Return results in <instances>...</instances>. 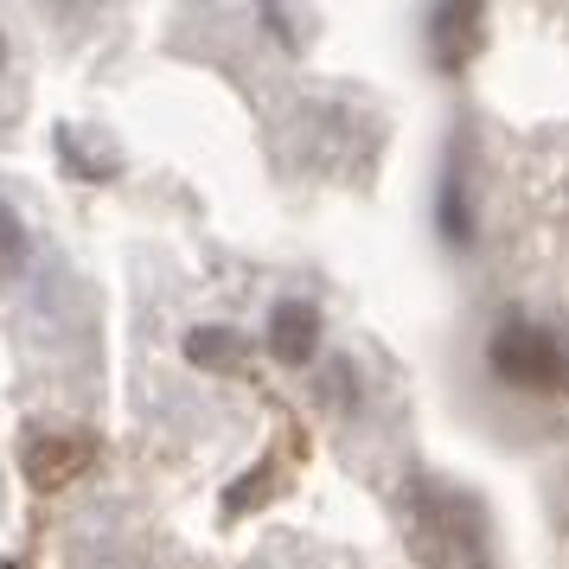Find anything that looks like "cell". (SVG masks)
Wrapping results in <instances>:
<instances>
[{
	"label": "cell",
	"instance_id": "1",
	"mask_svg": "<svg viewBox=\"0 0 569 569\" xmlns=\"http://www.w3.org/2000/svg\"><path fill=\"white\" fill-rule=\"evenodd\" d=\"M487 371L518 397H569V333L525 308H506L487 327Z\"/></svg>",
	"mask_w": 569,
	"mask_h": 569
},
{
	"label": "cell",
	"instance_id": "6",
	"mask_svg": "<svg viewBox=\"0 0 569 569\" xmlns=\"http://www.w3.org/2000/svg\"><path fill=\"white\" fill-rule=\"evenodd\" d=\"M436 224L441 237L461 250V243H473V211H467V180H461V167H448V180H441L436 192Z\"/></svg>",
	"mask_w": 569,
	"mask_h": 569
},
{
	"label": "cell",
	"instance_id": "7",
	"mask_svg": "<svg viewBox=\"0 0 569 569\" xmlns=\"http://www.w3.org/2000/svg\"><path fill=\"white\" fill-rule=\"evenodd\" d=\"M0 71H7V32H0Z\"/></svg>",
	"mask_w": 569,
	"mask_h": 569
},
{
	"label": "cell",
	"instance_id": "3",
	"mask_svg": "<svg viewBox=\"0 0 569 569\" xmlns=\"http://www.w3.org/2000/svg\"><path fill=\"white\" fill-rule=\"evenodd\" d=\"M422 27H429V52H436L441 71H461L487 39V13L480 7H429Z\"/></svg>",
	"mask_w": 569,
	"mask_h": 569
},
{
	"label": "cell",
	"instance_id": "5",
	"mask_svg": "<svg viewBox=\"0 0 569 569\" xmlns=\"http://www.w3.org/2000/svg\"><path fill=\"white\" fill-rule=\"evenodd\" d=\"M83 455H90V448H71V441H58L52 429H39V436L27 441V473L39 480V487H64V480L83 467Z\"/></svg>",
	"mask_w": 569,
	"mask_h": 569
},
{
	"label": "cell",
	"instance_id": "2",
	"mask_svg": "<svg viewBox=\"0 0 569 569\" xmlns=\"http://www.w3.org/2000/svg\"><path fill=\"white\" fill-rule=\"evenodd\" d=\"M262 346L276 365H313L320 346H327V313L308 295H276L269 301V320H262Z\"/></svg>",
	"mask_w": 569,
	"mask_h": 569
},
{
	"label": "cell",
	"instance_id": "4",
	"mask_svg": "<svg viewBox=\"0 0 569 569\" xmlns=\"http://www.w3.org/2000/svg\"><path fill=\"white\" fill-rule=\"evenodd\" d=\"M27 269H32V224L27 211L0 192V288L27 282Z\"/></svg>",
	"mask_w": 569,
	"mask_h": 569
}]
</instances>
